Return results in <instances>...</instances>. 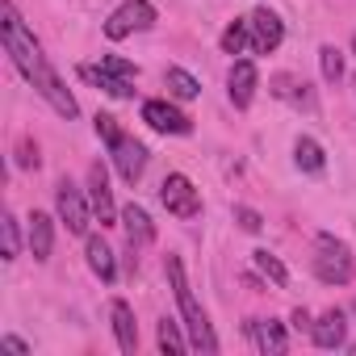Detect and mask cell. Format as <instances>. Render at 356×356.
Listing matches in <instances>:
<instances>
[{
    "mask_svg": "<svg viewBox=\"0 0 356 356\" xmlns=\"http://www.w3.org/2000/svg\"><path fill=\"white\" fill-rule=\"evenodd\" d=\"M163 268H168V281H172L176 302H181V314H185V327H189V343H193L197 352H218V339H214V331H210V318H206V310L197 306V298H193V289H189V281H185L181 256H168Z\"/></svg>",
    "mask_w": 356,
    "mask_h": 356,
    "instance_id": "1",
    "label": "cell"
},
{
    "mask_svg": "<svg viewBox=\"0 0 356 356\" xmlns=\"http://www.w3.org/2000/svg\"><path fill=\"white\" fill-rule=\"evenodd\" d=\"M0 30H5V51L13 55L17 72L38 88V84H42V76L51 72V63L42 59V47H38V42H34V34L22 26V17H17V9H13V5H5V22H0Z\"/></svg>",
    "mask_w": 356,
    "mask_h": 356,
    "instance_id": "2",
    "label": "cell"
},
{
    "mask_svg": "<svg viewBox=\"0 0 356 356\" xmlns=\"http://www.w3.org/2000/svg\"><path fill=\"white\" fill-rule=\"evenodd\" d=\"M314 273H318V281H327V285H343V281L352 277V252H348V243H339V239H331V235H318Z\"/></svg>",
    "mask_w": 356,
    "mask_h": 356,
    "instance_id": "3",
    "label": "cell"
},
{
    "mask_svg": "<svg viewBox=\"0 0 356 356\" xmlns=\"http://www.w3.org/2000/svg\"><path fill=\"white\" fill-rule=\"evenodd\" d=\"M151 26H155V9L147 5V0H126V5H118V9L109 13L105 38L122 42V38H130L134 30H151Z\"/></svg>",
    "mask_w": 356,
    "mask_h": 356,
    "instance_id": "4",
    "label": "cell"
},
{
    "mask_svg": "<svg viewBox=\"0 0 356 356\" xmlns=\"http://www.w3.org/2000/svg\"><path fill=\"white\" fill-rule=\"evenodd\" d=\"M159 202H163V210L176 214V218H197V214H202V197H197L193 181H189V176H181V172H172L168 181L159 185Z\"/></svg>",
    "mask_w": 356,
    "mask_h": 356,
    "instance_id": "5",
    "label": "cell"
},
{
    "mask_svg": "<svg viewBox=\"0 0 356 356\" xmlns=\"http://www.w3.org/2000/svg\"><path fill=\"white\" fill-rule=\"evenodd\" d=\"M55 206H59V218L67 222L72 235H88V202H84V193H80L72 181H59Z\"/></svg>",
    "mask_w": 356,
    "mask_h": 356,
    "instance_id": "6",
    "label": "cell"
},
{
    "mask_svg": "<svg viewBox=\"0 0 356 356\" xmlns=\"http://www.w3.org/2000/svg\"><path fill=\"white\" fill-rule=\"evenodd\" d=\"M143 122L151 130H159V134H189L193 130V122L176 109V105H168V101H147L143 105Z\"/></svg>",
    "mask_w": 356,
    "mask_h": 356,
    "instance_id": "7",
    "label": "cell"
},
{
    "mask_svg": "<svg viewBox=\"0 0 356 356\" xmlns=\"http://www.w3.org/2000/svg\"><path fill=\"white\" fill-rule=\"evenodd\" d=\"M248 22H252V47H256V55H273V51L281 47V38H285L281 17H277L273 9H256Z\"/></svg>",
    "mask_w": 356,
    "mask_h": 356,
    "instance_id": "8",
    "label": "cell"
},
{
    "mask_svg": "<svg viewBox=\"0 0 356 356\" xmlns=\"http://www.w3.org/2000/svg\"><path fill=\"white\" fill-rule=\"evenodd\" d=\"M88 202H92V214L101 218V227L118 222V210H113V197H109V176H105L101 163L88 168Z\"/></svg>",
    "mask_w": 356,
    "mask_h": 356,
    "instance_id": "9",
    "label": "cell"
},
{
    "mask_svg": "<svg viewBox=\"0 0 356 356\" xmlns=\"http://www.w3.org/2000/svg\"><path fill=\"white\" fill-rule=\"evenodd\" d=\"M113 168H118V176H122L126 185H134L138 176H143V168H147V147L138 138H122L113 147Z\"/></svg>",
    "mask_w": 356,
    "mask_h": 356,
    "instance_id": "10",
    "label": "cell"
},
{
    "mask_svg": "<svg viewBox=\"0 0 356 356\" xmlns=\"http://www.w3.org/2000/svg\"><path fill=\"white\" fill-rule=\"evenodd\" d=\"M109 318H113L118 348H122L126 356H134V352H138V327H134V310H130L122 298H113V306H109Z\"/></svg>",
    "mask_w": 356,
    "mask_h": 356,
    "instance_id": "11",
    "label": "cell"
},
{
    "mask_svg": "<svg viewBox=\"0 0 356 356\" xmlns=\"http://www.w3.org/2000/svg\"><path fill=\"white\" fill-rule=\"evenodd\" d=\"M343 335H348V323H343V310H339V306H331V310L310 327L314 348H339V343H343Z\"/></svg>",
    "mask_w": 356,
    "mask_h": 356,
    "instance_id": "12",
    "label": "cell"
},
{
    "mask_svg": "<svg viewBox=\"0 0 356 356\" xmlns=\"http://www.w3.org/2000/svg\"><path fill=\"white\" fill-rule=\"evenodd\" d=\"M80 80L97 84L101 92H109V97H118V101L134 97V84H130V80H122V76H113L109 67H92V63H84V67H80Z\"/></svg>",
    "mask_w": 356,
    "mask_h": 356,
    "instance_id": "13",
    "label": "cell"
},
{
    "mask_svg": "<svg viewBox=\"0 0 356 356\" xmlns=\"http://www.w3.org/2000/svg\"><path fill=\"white\" fill-rule=\"evenodd\" d=\"M252 97H256V63L252 59H239L231 67V101H235V109H248Z\"/></svg>",
    "mask_w": 356,
    "mask_h": 356,
    "instance_id": "14",
    "label": "cell"
},
{
    "mask_svg": "<svg viewBox=\"0 0 356 356\" xmlns=\"http://www.w3.org/2000/svg\"><path fill=\"white\" fill-rule=\"evenodd\" d=\"M252 335H256V348H260L264 356H281V352L289 348L285 327H281L277 318H256V323H252Z\"/></svg>",
    "mask_w": 356,
    "mask_h": 356,
    "instance_id": "15",
    "label": "cell"
},
{
    "mask_svg": "<svg viewBox=\"0 0 356 356\" xmlns=\"http://www.w3.org/2000/svg\"><path fill=\"white\" fill-rule=\"evenodd\" d=\"M38 92H42V97H47V101L55 105V113H59V118H76V113H80V105H76V97H72V92L63 88V80H59L55 72H47V76H42V84H38Z\"/></svg>",
    "mask_w": 356,
    "mask_h": 356,
    "instance_id": "16",
    "label": "cell"
},
{
    "mask_svg": "<svg viewBox=\"0 0 356 356\" xmlns=\"http://www.w3.org/2000/svg\"><path fill=\"white\" fill-rule=\"evenodd\" d=\"M51 248H55V222H51V214L34 210V218H30V252H34V260H51Z\"/></svg>",
    "mask_w": 356,
    "mask_h": 356,
    "instance_id": "17",
    "label": "cell"
},
{
    "mask_svg": "<svg viewBox=\"0 0 356 356\" xmlns=\"http://www.w3.org/2000/svg\"><path fill=\"white\" fill-rule=\"evenodd\" d=\"M122 227H126V235H130V248H143V243H151V239H155V227H151L147 210H143V206H134V202L122 210Z\"/></svg>",
    "mask_w": 356,
    "mask_h": 356,
    "instance_id": "18",
    "label": "cell"
},
{
    "mask_svg": "<svg viewBox=\"0 0 356 356\" xmlns=\"http://www.w3.org/2000/svg\"><path fill=\"white\" fill-rule=\"evenodd\" d=\"M88 268L105 281V285H113L118 281V264H113V248L101 239V235H92L88 239Z\"/></svg>",
    "mask_w": 356,
    "mask_h": 356,
    "instance_id": "19",
    "label": "cell"
},
{
    "mask_svg": "<svg viewBox=\"0 0 356 356\" xmlns=\"http://www.w3.org/2000/svg\"><path fill=\"white\" fill-rule=\"evenodd\" d=\"M163 88H168V97H176V101H193V97L202 92V84H197L185 67H168V72H163Z\"/></svg>",
    "mask_w": 356,
    "mask_h": 356,
    "instance_id": "20",
    "label": "cell"
},
{
    "mask_svg": "<svg viewBox=\"0 0 356 356\" xmlns=\"http://www.w3.org/2000/svg\"><path fill=\"white\" fill-rule=\"evenodd\" d=\"M293 159H298V168H302V172H323V168H327V155H323V147H318L314 138H298Z\"/></svg>",
    "mask_w": 356,
    "mask_h": 356,
    "instance_id": "21",
    "label": "cell"
},
{
    "mask_svg": "<svg viewBox=\"0 0 356 356\" xmlns=\"http://www.w3.org/2000/svg\"><path fill=\"white\" fill-rule=\"evenodd\" d=\"M252 260H256V268H260L277 289H285V285H289V273H285V264H281L273 252H264V248H260V252H252Z\"/></svg>",
    "mask_w": 356,
    "mask_h": 356,
    "instance_id": "22",
    "label": "cell"
},
{
    "mask_svg": "<svg viewBox=\"0 0 356 356\" xmlns=\"http://www.w3.org/2000/svg\"><path fill=\"white\" fill-rule=\"evenodd\" d=\"M185 348H189V343L181 339V323L163 318V323H159V352H163V356H181Z\"/></svg>",
    "mask_w": 356,
    "mask_h": 356,
    "instance_id": "23",
    "label": "cell"
},
{
    "mask_svg": "<svg viewBox=\"0 0 356 356\" xmlns=\"http://www.w3.org/2000/svg\"><path fill=\"white\" fill-rule=\"evenodd\" d=\"M318 63H323V80L327 84H339L343 80V55L327 42V47H318Z\"/></svg>",
    "mask_w": 356,
    "mask_h": 356,
    "instance_id": "24",
    "label": "cell"
},
{
    "mask_svg": "<svg viewBox=\"0 0 356 356\" xmlns=\"http://www.w3.org/2000/svg\"><path fill=\"white\" fill-rule=\"evenodd\" d=\"M248 34H252V22H231V26L222 30V51H227V55H239V51L248 47Z\"/></svg>",
    "mask_w": 356,
    "mask_h": 356,
    "instance_id": "25",
    "label": "cell"
},
{
    "mask_svg": "<svg viewBox=\"0 0 356 356\" xmlns=\"http://www.w3.org/2000/svg\"><path fill=\"white\" fill-rule=\"evenodd\" d=\"M0 239H5V260H17V252H22V235H17V218H13V214L0 218Z\"/></svg>",
    "mask_w": 356,
    "mask_h": 356,
    "instance_id": "26",
    "label": "cell"
},
{
    "mask_svg": "<svg viewBox=\"0 0 356 356\" xmlns=\"http://www.w3.org/2000/svg\"><path fill=\"white\" fill-rule=\"evenodd\" d=\"M97 134L105 138V147H109V151H113V147L126 138V134L118 130V118H113V113H97Z\"/></svg>",
    "mask_w": 356,
    "mask_h": 356,
    "instance_id": "27",
    "label": "cell"
},
{
    "mask_svg": "<svg viewBox=\"0 0 356 356\" xmlns=\"http://www.w3.org/2000/svg\"><path fill=\"white\" fill-rule=\"evenodd\" d=\"M101 67H109L113 76H122V80H130V84L138 80V67H134L130 59H118V55H105V59H101Z\"/></svg>",
    "mask_w": 356,
    "mask_h": 356,
    "instance_id": "28",
    "label": "cell"
},
{
    "mask_svg": "<svg viewBox=\"0 0 356 356\" xmlns=\"http://www.w3.org/2000/svg\"><path fill=\"white\" fill-rule=\"evenodd\" d=\"M235 222H239L243 231H252V235H256V231L264 227V218H260V214H256L252 206H235Z\"/></svg>",
    "mask_w": 356,
    "mask_h": 356,
    "instance_id": "29",
    "label": "cell"
},
{
    "mask_svg": "<svg viewBox=\"0 0 356 356\" xmlns=\"http://www.w3.org/2000/svg\"><path fill=\"white\" fill-rule=\"evenodd\" d=\"M17 163H22V168H38V147H34L30 138H22V147H17Z\"/></svg>",
    "mask_w": 356,
    "mask_h": 356,
    "instance_id": "30",
    "label": "cell"
},
{
    "mask_svg": "<svg viewBox=\"0 0 356 356\" xmlns=\"http://www.w3.org/2000/svg\"><path fill=\"white\" fill-rule=\"evenodd\" d=\"M0 348H5V352H17V356H26L30 348H26V339H17V335H5V339H0Z\"/></svg>",
    "mask_w": 356,
    "mask_h": 356,
    "instance_id": "31",
    "label": "cell"
},
{
    "mask_svg": "<svg viewBox=\"0 0 356 356\" xmlns=\"http://www.w3.org/2000/svg\"><path fill=\"white\" fill-rule=\"evenodd\" d=\"M293 327H298V331H310V327H314V323H310V314H306L302 306L293 310Z\"/></svg>",
    "mask_w": 356,
    "mask_h": 356,
    "instance_id": "32",
    "label": "cell"
},
{
    "mask_svg": "<svg viewBox=\"0 0 356 356\" xmlns=\"http://www.w3.org/2000/svg\"><path fill=\"white\" fill-rule=\"evenodd\" d=\"M352 55H356V38H352Z\"/></svg>",
    "mask_w": 356,
    "mask_h": 356,
    "instance_id": "33",
    "label": "cell"
},
{
    "mask_svg": "<svg viewBox=\"0 0 356 356\" xmlns=\"http://www.w3.org/2000/svg\"><path fill=\"white\" fill-rule=\"evenodd\" d=\"M352 314H356V302H352Z\"/></svg>",
    "mask_w": 356,
    "mask_h": 356,
    "instance_id": "34",
    "label": "cell"
}]
</instances>
